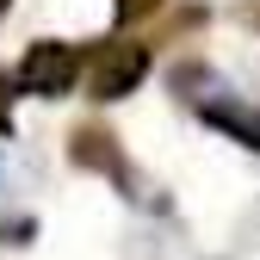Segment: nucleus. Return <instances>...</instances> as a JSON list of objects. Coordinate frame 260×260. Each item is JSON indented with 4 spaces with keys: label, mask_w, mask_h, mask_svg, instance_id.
Masks as SVG:
<instances>
[{
    "label": "nucleus",
    "mask_w": 260,
    "mask_h": 260,
    "mask_svg": "<svg viewBox=\"0 0 260 260\" xmlns=\"http://www.w3.org/2000/svg\"><path fill=\"white\" fill-rule=\"evenodd\" d=\"M161 0H118V19H137V13H155Z\"/></svg>",
    "instance_id": "5"
},
{
    "label": "nucleus",
    "mask_w": 260,
    "mask_h": 260,
    "mask_svg": "<svg viewBox=\"0 0 260 260\" xmlns=\"http://www.w3.org/2000/svg\"><path fill=\"white\" fill-rule=\"evenodd\" d=\"M75 75H81V56L69 44H56V38H38L25 50V62H19V87L38 93V100H62L75 87Z\"/></svg>",
    "instance_id": "2"
},
{
    "label": "nucleus",
    "mask_w": 260,
    "mask_h": 260,
    "mask_svg": "<svg viewBox=\"0 0 260 260\" xmlns=\"http://www.w3.org/2000/svg\"><path fill=\"white\" fill-rule=\"evenodd\" d=\"M75 161H81V168H100V174H112L118 186H130V168H124V155H118V143L106 137V130H75V149H69Z\"/></svg>",
    "instance_id": "3"
},
{
    "label": "nucleus",
    "mask_w": 260,
    "mask_h": 260,
    "mask_svg": "<svg viewBox=\"0 0 260 260\" xmlns=\"http://www.w3.org/2000/svg\"><path fill=\"white\" fill-rule=\"evenodd\" d=\"M149 75V44H100L87 56V93L93 100H124V93H137V81Z\"/></svg>",
    "instance_id": "1"
},
{
    "label": "nucleus",
    "mask_w": 260,
    "mask_h": 260,
    "mask_svg": "<svg viewBox=\"0 0 260 260\" xmlns=\"http://www.w3.org/2000/svg\"><path fill=\"white\" fill-rule=\"evenodd\" d=\"M205 118H211V124H217V130H230V137H242V143H248V149H260V124H248V118H242V112H230V106H211V112H205Z\"/></svg>",
    "instance_id": "4"
},
{
    "label": "nucleus",
    "mask_w": 260,
    "mask_h": 260,
    "mask_svg": "<svg viewBox=\"0 0 260 260\" xmlns=\"http://www.w3.org/2000/svg\"><path fill=\"white\" fill-rule=\"evenodd\" d=\"M0 19H7V0H0Z\"/></svg>",
    "instance_id": "6"
}]
</instances>
